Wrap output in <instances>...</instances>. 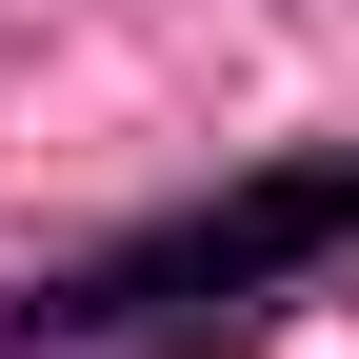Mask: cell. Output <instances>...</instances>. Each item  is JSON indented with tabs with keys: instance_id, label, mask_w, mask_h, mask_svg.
<instances>
[{
	"instance_id": "6da1fadb",
	"label": "cell",
	"mask_w": 359,
	"mask_h": 359,
	"mask_svg": "<svg viewBox=\"0 0 359 359\" xmlns=\"http://www.w3.org/2000/svg\"><path fill=\"white\" fill-rule=\"evenodd\" d=\"M320 240H359V160L160 219V240H120V259H80V280H40L0 339H120V320H160V299H200V280H280V259H320Z\"/></svg>"
}]
</instances>
